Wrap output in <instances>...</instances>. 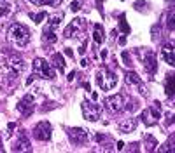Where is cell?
Listing matches in <instances>:
<instances>
[{
	"label": "cell",
	"mask_w": 175,
	"mask_h": 153,
	"mask_svg": "<svg viewBox=\"0 0 175 153\" xmlns=\"http://www.w3.org/2000/svg\"><path fill=\"white\" fill-rule=\"evenodd\" d=\"M9 38L14 40L18 45H26L30 40V32L26 26H23L19 23H14L9 26Z\"/></svg>",
	"instance_id": "cell-1"
},
{
	"label": "cell",
	"mask_w": 175,
	"mask_h": 153,
	"mask_svg": "<svg viewBox=\"0 0 175 153\" xmlns=\"http://www.w3.org/2000/svg\"><path fill=\"white\" fill-rule=\"evenodd\" d=\"M32 134H33V137H35V139H39V141H49V139H51V134H53L51 124H49L47 120L39 122V124L33 127Z\"/></svg>",
	"instance_id": "cell-2"
},
{
	"label": "cell",
	"mask_w": 175,
	"mask_h": 153,
	"mask_svg": "<svg viewBox=\"0 0 175 153\" xmlns=\"http://www.w3.org/2000/svg\"><path fill=\"white\" fill-rule=\"evenodd\" d=\"M33 72H35L37 75H41V76H44V78H47V80L54 78V70L51 68V65H49L47 61L41 59V57L33 59Z\"/></svg>",
	"instance_id": "cell-3"
},
{
	"label": "cell",
	"mask_w": 175,
	"mask_h": 153,
	"mask_svg": "<svg viewBox=\"0 0 175 153\" xmlns=\"http://www.w3.org/2000/svg\"><path fill=\"white\" fill-rule=\"evenodd\" d=\"M81 106H82V115H84L86 120L96 122L98 118H100V106H98V105H93L91 101L84 99Z\"/></svg>",
	"instance_id": "cell-4"
},
{
	"label": "cell",
	"mask_w": 175,
	"mask_h": 153,
	"mask_svg": "<svg viewBox=\"0 0 175 153\" xmlns=\"http://www.w3.org/2000/svg\"><path fill=\"white\" fill-rule=\"evenodd\" d=\"M103 105H105V108L109 110V111L118 113L119 110H123V106H124V96H123V94H114V96H109V97H105Z\"/></svg>",
	"instance_id": "cell-5"
},
{
	"label": "cell",
	"mask_w": 175,
	"mask_h": 153,
	"mask_svg": "<svg viewBox=\"0 0 175 153\" xmlns=\"http://www.w3.org/2000/svg\"><path fill=\"white\" fill-rule=\"evenodd\" d=\"M35 110V105H33V96L32 94H26L23 96V99L18 103V111L23 115V117H30Z\"/></svg>",
	"instance_id": "cell-6"
},
{
	"label": "cell",
	"mask_w": 175,
	"mask_h": 153,
	"mask_svg": "<svg viewBox=\"0 0 175 153\" xmlns=\"http://www.w3.org/2000/svg\"><path fill=\"white\" fill-rule=\"evenodd\" d=\"M68 139L74 145H82V143L88 141V131L79 129V127H72V129H68Z\"/></svg>",
	"instance_id": "cell-7"
},
{
	"label": "cell",
	"mask_w": 175,
	"mask_h": 153,
	"mask_svg": "<svg viewBox=\"0 0 175 153\" xmlns=\"http://www.w3.org/2000/svg\"><path fill=\"white\" fill-rule=\"evenodd\" d=\"M12 151H30V141L26 131H19L18 132V141L12 146Z\"/></svg>",
	"instance_id": "cell-8"
},
{
	"label": "cell",
	"mask_w": 175,
	"mask_h": 153,
	"mask_svg": "<svg viewBox=\"0 0 175 153\" xmlns=\"http://www.w3.org/2000/svg\"><path fill=\"white\" fill-rule=\"evenodd\" d=\"M102 73H103V85H102L103 91H110L112 87H116V85H118V75H116L112 70L103 68Z\"/></svg>",
	"instance_id": "cell-9"
},
{
	"label": "cell",
	"mask_w": 175,
	"mask_h": 153,
	"mask_svg": "<svg viewBox=\"0 0 175 153\" xmlns=\"http://www.w3.org/2000/svg\"><path fill=\"white\" fill-rule=\"evenodd\" d=\"M144 68L149 75H154L156 70H158V59H156V54L147 51L145 52V57H144Z\"/></svg>",
	"instance_id": "cell-10"
},
{
	"label": "cell",
	"mask_w": 175,
	"mask_h": 153,
	"mask_svg": "<svg viewBox=\"0 0 175 153\" xmlns=\"http://www.w3.org/2000/svg\"><path fill=\"white\" fill-rule=\"evenodd\" d=\"M137 125H139V120H137V118H126L124 122L119 124V131H121L123 134L133 132V131L137 129Z\"/></svg>",
	"instance_id": "cell-11"
},
{
	"label": "cell",
	"mask_w": 175,
	"mask_h": 153,
	"mask_svg": "<svg viewBox=\"0 0 175 153\" xmlns=\"http://www.w3.org/2000/svg\"><path fill=\"white\" fill-rule=\"evenodd\" d=\"M9 66H11L12 70H16V72H23L26 65H25L23 57H19L18 54H14V56L9 57Z\"/></svg>",
	"instance_id": "cell-12"
},
{
	"label": "cell",
	"mask_w": 175,
	"mask_h": 153,
	"mask_svg": "<svg viewBox=\"0 0 175 153\" xmlns=\"http://www.w3.org/2000/svg\"><path fill=\"white\" fill-rule=\"evenodd\" d=\"M161 54H163L165 61H167L170 66H173V65H175V63H173V45H172V44L163 45V49H161Z\"/></svg>",
	"instance_id": "cell-13"
},
{
	"label": "cell",
	"mask_w": 175,
	"mask_h": 153,
	"mask_svg": "<svg viewBox=\"0 0 175 153\" xmlns=\"http://www.w3.org/2000/svg\"><path fill=\"white\" fill-rule=\"evenodd\" d=\"M93 40L96 42L98 45L103 44V40H105V35H103V26L100 23L95 24V30H93Z\"/></svg>",
	"instance_id": "cell-14"
},
{
	"label": "cell",
	"mask_w": 175,
	"mask_h": 153,
	"mask_svg": "<svg viewBox=\"0 0 175 153\" xmlns=\"http://www.w3.org/2000/svg\"><path fill=\"white\" fill-rule=\"evenodd\" d=\"M144 146H145V151H152V150H156V146H158L156 137L151 136V134H145V136H144Z\"/></svg>",
	"instance_id": "cell-15"
},
{
	"label": "cell",
	"mask_w": 175,
	"mask_h": 153,
	"mask_svg": "<svg viewBox=\"0 0 175 153\" xmlns=\"http://www.w3.org/2000/svg\"><path fill=\"white\" fill-rule=\"evenodd\" d=\"M70 26H72V30H74V35H75V33H82L86 28V21L81 19V17H75V19H72Z\"/></svg>",
	"instance_id": "cell-16"
},
{
	"label": "cell",
	"mask_w": 175,
	"mask_h": 153,
	"mask_svg": "<svg viewBox=\"0 0 175 153\" xmlns=\"http://www.w3.org/2000/svg\"><path fill=\"white\" fill-rule=\"evenodd\" d=\"M44 38L49 42V44L56 42V32H54V26H51V24L46 26V28H44Z\"/></svg>",
	"instance_id": "cell-17"
},
{
	"label": "cell",
	"mask_w": 175,
	"mask_h": 153,
	"mask_svg": "<svg viewBox=\"0 0 175 153\" xmlns=\"http://www.w3.org/2000/svg\"><path fill=\"white\" fill-rule=\"evenodd\" d=\"M53 61H54V66H56L60 72H65V59L60 52H54L53 54Z\"/></svg>",
	"instance_id": "cell-18"
},
{
	"label": "cell",
	"mask_w": 175,
	"mask_h": 153,
	"mask_svg": "<svg viewBox=\"0 0 175 153\" xmlns=\"http://www.w3.org/2000/svg\"><path fill=\"white\" fill-rule=\"evenodd\" d=\"M140 120H142L147 127H149V125H152L156 122L154 118H152V115H151V111H149V110H144V111L140 113Z\"/></svg>",
	"instance_id": "cell-19"
},
{
	"label": "cell",
	"mask_w": 175,
	"mask_h": 153,
	"mask_svg": "<svg viewBox=\"0 0 175 153\" xmlns=\"http://www.w3.org/2000/svg\"><path fill=\"white\" fill-rule=\"evenodd\" d=\"M149 111H151L152 118H154V120H158V118L161 117V103H159V101H154V105L149 108Z\"/></svg>",
	"instance_id": "cell-20"
},
{
	"label": "cell",
	"mask_w": 175,
	"mask_h": 153,
	"mask_svg": "<svg viewBox=\"0 0 175 153\" xmlns=\"http://www.w3.org/2000/svg\"><path fill=\"white\" fill-rule=\"evenodd\" d=\"M126 80L130 82V84H135L137 87H139V85H142V80H140V76L137 75L135 72H128V73H126Z\"/></svg>",
	"instance_id": "cell-21"
},
{
	"label": "cell",
	"mask_w": 175,
	"mask_h": 153,
	"mask_svg": "<svg viewBox=\"0 0 175 153\" xmlns=\"http://www.w3.org/2000/svg\"><path fill=\"white\" fill-rule=\"evenodd\" d=\"M119 30H121L124 35H128V33H130V24L126 23V16H124V14H121V16H119Z\"/></svg>",
	"instance_id": "cell-22"
},
{
	"label": "cell",
	"mask_w": 175,
	"mask_h": 153,
	"mask_svg": "<svg viewBox=\"0 0 175 153\" xmlns=\"http://www.w3.org/2000/svg\"><path fill=\"white\" fill-rule=\"evenodd\" d=\"M167 76H168V78H167V85H165V94L172 99V97H173V91H172V80H173V75L170 73V75H167Z\"/></svg>",
	"instance_id": "cell-23"
},
{
	"label": "cell",
	"mask_w": 175,
	"mask_h": 153,
	"mask_svg": "<svg viewBox=\"0 0 175 153\" xmlns=\"http://www.w3.org/2000/svg\"><path fill=\"white\" fill-rule=\"evenodd\" d=\"M28 16H30V17H32V19H33V21H35V23H37V24H41V23H42V21H44V19H46V12H44V11H42V12H39V14H33V12H30Z\"/></svg>",
	"instance_id": "cell-24"
},
{
	"label": "cell",
	"mask_w": 175,
	"mask_h": 153,
	"mask_svg": "<svg viewBox=\"0 0 175 153\" xmlns=\"http://www.w3.org/2000/svg\"><path fill=\"white\" fill-rule=\"evenodd\" d=\"M61 19H63V14H61V12H60V14H56V16H53V17H51V19H49V24L56 28L58 24L61 23Z\"/></svg>",
	"instance_id": "cell-25"
},
{
	"label": "cell",
	"mask_w": 175,
	"mask_h": 153,
	"mask_svg": "<svg viewBox=\"0 0 175 153\" xmlns=\"http://www.w3.org/2000/svg\"><path fill=\"white\" fill-rule=\"evenodd\" d=\"M159 33H161V28H159V24H156L154 28H152V40H158L159 37H161Z\"/></svg>",
	"instance_id": "cell-26"
},
{
	"label": "cell",
	"mask_w": 175,
	"mask_h": 153,
	"mask_svg": "<svg viewBox=\"0 0 175 153\" xmlns=\"http://www.w3.org/2000/svg\"><path fill=\"white\" fill-rule=\"evenodd\" d=\"M123 61H124V65H128V66L133 65V63H131V59H130V54H128V52H123Z\"/></svg>",
	"instance_id": "cell-27"
},
{
	"label": "cell",
	"mask_w": 175,
	"mask_h": 153,
	"mask_svg": "<svg viewBox=\"0 0 175 153\" xmlns=\"http://www.w3.org/2000/svg\"><path fill=\"white\" fill-rule=\"evenodd\" d=\"M61 0H42V4H47V5H53V7H56L58 4H60Z\"/></svg>",
	"instance_id": "cell-28"
},
{
	"label": "cell",
	"mask_w": 175,
	"mask_h": 153,
	"mask_svg": "<svg viewBox=\"0 0 175 153\" xmlns=\"http://www.w3.org/2000/svg\"><path fill=\"white\" fill-rule=\"evenodd\" d=\"M79 9H81V4H79V2H72V4H70V11L72 12H77Z\"/></svg>",
	"instance_id": "cell-29"
},
{
	"label": "cell",
	"mask_w": 175,
	"mask_h": 153,
	"mask_svg": "<svg viewBox=\"0 0 175 153\" xmlns=\"http://www.w3.org/2000/svg\"><path fill=\"white\" fill-rule=\"evenodd\" d=\"M86 49H88V40L84 38V42H82V44H81V47H79V52H81V54H84V52H86Z\"/></svg>",
	"instance_id": "cell-30"
},
{
	"label": "cell",
	"mask_w": 175,
	"mask_h": 153,
	"mask_svg": "<svg viewBox=\"0 0 175 153\" xmlns=\"http://www.w3.org/2000/svg\"><path fill=\"white\" fill-rule=\"evenodd\" d=\"M95 141H96V143H103V141H105V136H103V134H95Z\"/></svg>",
	"instance_id": "cell-31"
},
{
	"label": "cell",
	"mask_w": 175,
	"mask_h": 153,
	"mask_svg": "<svg viewBox=\"0 0 175 153\" xmlns=\"http://www.w3.org/2000/svg\"><path fill=\"white\" fill-rule=\"evenodd\" d=\"M37 76H39V75H37V73H33L32 76H28V78H26V85H32V84H33V80H35Z\"/></svg>",
	"instance_id": "cell-32"
},
{
	"label": "cell",
	"mask_w": 175,
	"mask_h": 153,
	"mask_svg": "<svg viewBox=\"0 0 175 153\" xmlns=\"http://www.w3.org/2000/svg\"><path fill=\"white\" fill-rule=\"evenodd\" d=\"M168 28H170V32H173V14H170V21H168Z\"/></svg>",
	"instance_id": "cell-33"
},
{
	"label": "cell",
	"mask_w": 175,
	"mask_h": 153,
	"mask_svg": "<svg viewBox=\"0 0 175 153\" xmlns=\"http://www.w3.org/2000/svg\"><path fill=\"white\" fill-rule=\"evenodd\" d=\"M65 56H68L70 59L74 57V52H72V49H68V47H65Z\"/></svg>",
	"instance_id": "cell-34"
},
{
	"label": "cell",
	"mask_w": 175,
	"mask_h": 153,
	"mask_svg": "<svg viewBox=\"0 0 175 153\" xmlns=\"http://www.w3.org/2000/svg\"><path fill=\"white\" fill-rule=\"evenodd\" d=\"M79 65H81L82 68H88V65H90V63H88V59H86V57H82V59H81V63H79Z\"/></svg>",
	"instance_id": "cell-35"
},
{
	"label": "cell",
	"mask_w": 175,
	"mask_h": 153,
	"mask_svg": "<svg viewBox=\"0 0 175 153\" xmlns=\"http://www.w3.org/2000/svg\"><path fill=\"white\" fill-rule=\"evenodd\" d=\"M74 78H75V72H70V73H68V76H67V80H68V82H72Z\"/></svg>",
	"instance_id": "cell-36"
},
{
	"label": "cell",
	"mask_w": 175,
	"mask_h": 153,
	"mask_svg": "<svg viewBox=\"0 0 175 153\" xmlns=\"http://www.w3.org/2000/svg\"><path fill=\"white\" fill-rule=\"evenodd\" d=\"M126 44V35H123L121 38H119V45H124Z\"/></svg>",
	"instance_id": "cell-37"
},
{
	"label": "cell",
	"mask_w": 175,
	"mask_h": 153,
	"mask_svg": "<svg viewBox=\"0 0 175 153\" xmlns=\"http://www.w3.org/2000/svg\"><path fill=\"white\" fill-rule=\"evenodd\" d=\"M118 150H119V151L124 150V143H123V141H118Z\"/></svg>",
	"instance_id": "cell-38"
},
{
	"label": "cell",
	"mask_w": 175,
	"mask_h": 153,
	"mask_svg": "<svg viewBox=\"0 0 175 153\" xmlns=\"http://www.w3.org/2000/svg\"><path fill=\"white\" fill-rule=\"evenodd\" d=\"M14 127H16V125H14V124H12V122H11V124H9V125H7V131H9V132H11V131H12V129H14Z\"/></svg>",
	"instance_id": "cell-39"
},
{
	"label": "cell",
	"mask_w": 175,
	"mask_h": 153,
	"mask_svg": "<svg viewBox=\"0 0 175 153\" xmlns=\"http://www.w3.org/2000/svg\"><path fill=\"white\" fill-rule=\"evenodd\" d=\"M137 146H139V145H131V148H130V151H137V150H139V148H137Z\"/></svg>",
	"instance_id": "cell-40"
},
{
	"label": "cell",
	"mask_w": 175,
	"mask_h": 153,
	"mask_svg": "<svg viewBox=\"0 0 175 153\" xmlns=\"http://www.w3.org/2000/svg\"><path fill=\"white\" fill-rule=\"evenodd\" d=\"M30 2H33V4H37V5H42V0H30Z\"/></svg>",
	"instance_id": "cell-41"
},
{
	"label": "cell",
	"mask_w": 175,
	"mask_h": 153,
	"mask_svg": "<svg viewBox=\"0 0 175 153\" xmlns=\"http://www.w3.org/2000/svg\"><path fill=\"white\" fill-rule=\"evenodd\" d=\"M82 87H84L86 91H90V84H88V82H84V84H82Z\"/></svg>",
	"instance_id": "cell-42"
},
{
	"label": "cell",
	"mask_w": 175,
	"mask_h": 153,
	"mask_svg": "<svg viewBox=\"0 0 175 153\" xmlns=\"http://www.w3.org/2000/svg\"><path fill=\"white\" fill-rule=\"evenodd\" d=\"M91 97H93V101H96L98 99V92H93V94H91Z\"/></svg>",
	"instance_id": "cell-43"
},
{
	"label": "cell",
	"mask_w": 175,
	"mask_h": 153,
	"mask_svg": "<svg viewBox=\"0 0 175 153\" xmlns=\"http://www.w3.org/2000/svg\"><path fill=\"white\" fill-rule=\"evenodd\" d=\"M107 54H109L107 51H102V59H105V57H107Z\"/></svg>",
	"instance_id": "cell-44"
},
{
	"label": "cell",
	"mask_w": 175,
	"mask_h": 153,
	"mask_svg": "<svg viewBox=\"0 0 175 153\" xmlns=\"http://www.w3.org/2000/svg\"><path fill=\"white\" fill-rule=\"evenodd\" d=\"M0 151H2V145H0Z\"/></svg>",
	"instance_id": "cell-45"
}]
</instances>
